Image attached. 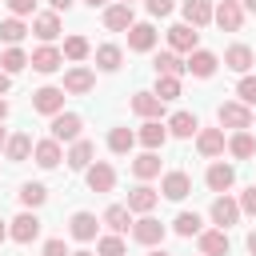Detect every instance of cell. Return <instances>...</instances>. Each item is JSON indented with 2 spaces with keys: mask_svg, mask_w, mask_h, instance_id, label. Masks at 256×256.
I'll return each mask as SVG.
<instances>
[{
  "mask_svg": "<svg viewBox=\"0 0 256 256\" xmlns=\"http://www.w3.org/2000/svg\"><path fill=\"white\" fill-rule=\"evenodd\" d=\"M216 120H220V128H232V132H248V128H252V112H248V104H240V100L220 104V108H216Z\"/></svg>",
  "mask_w": 256,
  "mask_h": 256,
  "instance_id": "6da1fadb",
  "label": "cell"
},
{
  "mask_svg": "<svg viewBox=\"0 0 256 256\" xmlns=\"http://www.w3.org/2000/svg\"><path fill=\"white\" fill-rule=\"evenodd\" d=\"M32 108H36L40 116H60V112H64V88H56V84L36 88V92H32Z\"/></svg>",
  "mask_w": 256,
  "mask_h": 256,
  "instance_id": "7a4b0ae2",
  "label": "cell"
},
{
  "mask_svg": "<svg viewBox=\"0 0 256 256\" xmlns=\"http://www.w3.org/2000/svg\"><path fill=\"white\" fill-rule=\"evenodd\" d=\"M208 216H212V224H220V228L228 232V228H232V224H236V220H240L244 212H240V200H232V196L224 192V196H216V200H212Z\"/></svg>",
  "mask_w": 256,
  "mask_h": 256,
  "instance_id": "3957f363",
  "label": "cell"
},
{
  "mask_svg": "<svg viewBox=\"0 0 256 256\" xmlns=\"http://www.w3.org/2000/svg\"><path fill=\"white\" fill-rule=\"evenodd\" d=\"M212 24L224 28V32H240V24H244V8H240V0H220L216 12H212Z\"/></svg>",
  "mask_w": 256,
  "mask_h": 256,
  "instance_id": "277c9868",
  "label": "cell"
},
{
  "mask_svg": "<svg viewBox=\"0 0 256 256\" xmlns=\"http://www.w3.org/2000/svg\"><path fill=\"white\" fill-rule=\"evenodd\" d=\"M8 236H12L16 244H32V240L40 236V216H36V212H20L16 220H8Z\"/></svg>",
  "mask_w": 256,
  "mask_h": 256,
  "instance_id": "5b68a950",
  "label": "cell"
},
{
  "mask_svg": "<svg viewBox=\"0 0 256 256\" xmlns=\"http://www.w3.org/2000/svg\"><path fill=\"white\" fill-rule=\"evenodd\" d=\"M80 128H84V120L76 116V112H60V116H52V140H68V144H76L80 140Z\"/></svg>",
  "mask_w": 256,
  "mask_h": 256,
  "instance_id": "8992f818",
  "label": "cell"
},
{
  "mask_svg": "<svg viewBox=\"0 0 256 256\" xmlns=\"http://www.w3.org/2000/svg\"><path fill=\"white\" fill-rule=\"evenodd\" d=\"M84 180H88L92 192H112V188H116V168H112L108 160H96V164H88Z\"/></svg>",
  "mask_w": 256,
  "mask_h": 256,
  "instance_id": "52a82bcc",
  "label": "cell"
},
{
  "mask_svg": "<svg viewBox=\"0 0 256 256\" xmlns=\"http://www.w3.org/2000/svg\"><path fill=\"white\" fill-rule=\"evenodd\" d=\"M132 240L144 244V248H156V244L164 240V224H160L156 216H140V220L132 224Z\"/></svg>",
  "mask_w": 256,
  "mask_h": 256,
  "instance_id": "ba28073f",
  "label": "cell"
},
{
  "mask_svg": "<svg viewBox=\"0 0 256 256\" xmlns=\"http://www.w3.org/2000/svg\"><path fill=\"white\" fill-rule=\"evenodd\" d=\"M92 88H96L92 68L76 64V68H68V72H64V92H68V96H84V92H92Z\"/></svg>",
  "mask_w": 256,
  "mask_h": 256,
  "instance_id": "9c48e42d",
  "label": "cell"
},
{
  "mask_svg": "<svg viewBox=\"0 0 256 256\" xmlns=\"http://www.w3.org/2000/svg\"><path fill=\"white\" fill-rule=\"evenodd\" d=\"M28 64H32L36 72L52 76V72H56V68L64 64V52H60V48H52V44H40V48H36V52L28 56Z\"/></svg>",
  "mask_w": 256,
  "mask_h": 256,
  "instance_id": "30bf717a",
  "label": "cell"
},
{
  "mask_svg": "<svg viewBox=\"0 0 256 256\" xmlns=\"http://www.w3.org/2000/svg\"><path fill=\"white\" fill-rule=\"evenodd\" d=\"M204 180H208V188H212V192H220V196H224V192L236 184V168H232V164H224V160H216V164H208Z\"/></svg>",
  "mask_w": 256,
  "mask_h": 256,
  "instance_id": "8fae6325",
  "label": "cell"
},
{
  "mask_svg": "<svg viewBox=\"0 0 256 256\" xmlns=\"http://www.w3.org/2000/svg\"><path fill=\"white\" fill-rule=\"evenodd\" d=\"M168 44H172V52H196L200 48V36H196L192 24H172L168 28Z\"/></svg>",
  "mask_w": 256,
  "mask_h": 256,
  "instance_id": "7c38bea8",
  "label": "cell"
},
{
  "mask_svg": "<svg viewBox=\"0 0 256 256\" xmlns=\"http://www.w3.org/2000/svg\"><path fill=\"white\" fill-rule=\"evenodd\" d=\"M184 64H188V72H192L196 80H208V76L216 72V64H220V60H216V52L196 48V52H188V60H184Z\"/></svg>",
  "mask_w": 256,
  "mask_h": 256,
  "instance_id": "4fadbf2b",
  "label": "cell"
},
{
  "mask_svg": "<svg viewBox=\"0 0 256 256\" xmlns=\"http://www.w3.org/2000/svg\"><path fill=\"white\" fill-rule=\"evenodd\" d=\"M252 64H256V52H252L248 44H232V48L224 52V68H232V72H240V76H248Z\"/></svg>",
  "mask_w": 256,
  "mask_h": 256,
  "instance_id": "5bb4252c",
  "label": "cell"
},
{
  "mask_svg": "<svg viewBox=\"0 0 256 256\" xmlns=\"http://www.w3.org/2000/svg\"><path fill=\"white\" fill-rule=\"evenodd\" d=\"M132 112L144 116V120H160V116H164V100H160L156 92H136V96H132Z\"/></svg>",
  "mask_w": 256,
  "mask_h": 256,
  "instance_id": "9a60e30c",
  "label": "cell"
},
{
  "mask_svg": "<svg viewBox=\"0 0 256 256\" xmlns=\"http://www.w3.org/2000/svg\"><path fill=\"white\" fill-rule=\"evenodd\" d=\"M196 148H200V156H220V152L228 148L224 128H200V132H196Z\"/></svg>",
  "mask_w": 256,
  "mask_h": 256,
  "instance_id": "2e32d148",
  "label": "cell"
},
{
  "mask_svg": "<svg viewBox=\"0 0 256 256\" xmlns=\"http://www.w3.org/2000/svg\"><path fill=\"white\" fill-rule=\"evenodd\" d=\"M160 192L168 196V200H184L188 192H192V180H188V172H164V180H160Z\"/></svg>",
  "mask_w": 256,
  "mask_h": 256,
  "instance_id": "e0dca14e",
  "label": "cell"
},
{
  "mask_svg": "<svg viewBox=\"0 0 256 256\" xmlns=\"http://www.w3.org/2000/svg\"><path fill=\"white\" fill-rule=\"evenodd\" d=\"M100 224H108V228H112L116 236H124V232H128V228H132L136 220H132V208H128V204H112V208H104Z\"/></svg>",
  "mask_w": 256,
  "mask_h": 256,
  "instance_id": "ac0fdd59",
  "label": "cell"
},
{
  "mask_svg": "<svg viewBox=\"0 0 256 256\" xmlns=\"http://www.w3.org/2000/svg\"><path fill=\"white\" fill-rule=\"evenodd\" d=\"M212 12H216L212 0H184V24H192V28L212 24Z\"/></svg>",
  "mask_w": 256,
  "mask_h": 256,
  "instance_id": "d6986e66",
  "label": "cell"
},
{
  "mask_svg": "<svg viewBox=\"0 0 256 256\" xmlns=\"http://www.w3.org/2000/svg\"><path fill=\"white\" fill-rule=\"evenodd\" d=\"M136 20H132V8L128 4H108L104 8V28L108 32H128Z\"/></svg>",
  "mask_w": 256,
  "mask_h": 256,
  "instance_id": "ffe728a7",
  "label": "cell"
},
{
  "mask_svg": "<svg viewBox=\"0 0 256 256\" xmlns=\"http://www.w3.org/2000/svg\"><path fill=\"white\" fill-rule=\"evenodd\" d=\"M128 48L132 52H152L156 48V28L144 20V24H132L128 28Z\"/></svg>",
  "mask_w": 256,
  "mask_h": 256,
  "instance_id": "44dd1931",
  "label": "cell"
},
{
  "mask_svg": "<svg viewBox=\"0 0 256 256\" xmlns=\"http://www.w3.org/2000/svg\"><path fill=\"white\" fill-rule=\"evenodd\" d=\"M156 200H160V192H156V188H148V184H136V188L128 192V208H132V212H140V216H148V212L156 208Z\"/></svg>",
  "mask_w": 256,
  "mask_h": 256,
  "instance_id": "7402d4cb",
  "label": "cell"
},
{
  "mask_svg": "<svg viewBox=\"0 0 256 256\" xmlns=\"http://www.w3.org/2000/svg\"><path fill=\"white\" fill-rule=\"evenodd\" d=\"M32 32H36L44 44H52V40L60 36V12H40V16H32Z\"/></svg>",
  "mask_w": 256,
  "mask_h": 256,
  "instance_id": "603a6c76",
  "label": "cell"
},
{
  "mask_svg": "<svg viewBox=\"0 0 256 256\" xmlns=\"http://www.w3.org/2000/svg\"><path fill=\"white\" fill-rule=\"evenodd\" d=\"M32 148H36V140H32L28 132H16V136H8V148H4V156H8L12 164H24V160L32 156Z\"/></svg>",
  "mask_w": 256,
  "mask_h": 256,
  "instance_id": "cb8c5ba5",
  "label": "cell"
},
{
  "mask_svg": "<svg viewBox=\"0 0 256 256\" xmlns=\"http://www.w3.org/2000/svg\"><path fill=\"white\" fill-rule=\"evenodd\" d=\"M32 156H36V164L40 168H56L60 160H64V152H60V140H36V148H32Z\"/></svg>",
  "mask_w": 256,
  "mask_h": 256,
  "instance_id": "d4e9b609",
  "label": "cell"
},
{
  "mask_svg": "<svg viewBox=\"0 0 256 256\" xmlns=\"http://www.w3.org/2000/svg\"><path fill=\"white\" fill-rule=\"evenodd\" d=\"M92 156H96L92 140H76V144L68 148V156H64V160H68V168H76V172H88V164H96Z\"/></svg>",
  "mask_w": 256,
  "mask_h": 256,
  "instance_id": "484cf974",
  "label": "cell"
},
{
  "mask_svg": "<svg viewBox=\"0 0 256 256\" xmlns=\"http://www.w3.org/2000/svg\"><path fill=\"white\" fill-rule=\"evenodd\" d=\"M96 228H100V220L92 212H72V220H68V232L76 240H96Z\"/></svg>",
  "mask_w": 256,
  "mask_h": 256,
  "instance_id": "4316f807",
  "label": "cell"
},
{
  "mask_svg": "<svg viewBox=\"0 0 256 256\" xmlns=\"http://www.w3.org/2000/svg\"><path fill=\"white\" fill-rule=\"evenodd\" d=\"M200 256H228V232L224 228L200 232Z\"/></svg>",
  "mask_w": 256,
  "mask_h": 256,
  "instance_id": "83f0119b",
  "label": "cell"
},
{
  "mask_svg": "<svg viewBox=\"0 0 256 256\" xmlns=\"http://www.w3.org/2000/svg\"><path fill=\"white\" fill-rule=\"evenodd\" d=\"M152 68H156V76H184V72H188V64H184L176 52H156Z\"/></svg>",
  "mask_w": 256,
  "mask_h": 256,
  "instance_id": "f1b7e54d",
  "label": "cell"
},
{
  "mask_svg": "<svg viewBox=\"0 0 256 256\" xmlns=\"http://www.w3.org/2000/svg\"><path fill=\"white\" fill-rule=\"evenodd\" d=\"M168 132H172V136H180V140H188V136H196V132H200V120H196L192 112H172Z\"/></svg>",
  "mask_w": 256,
  "mask_h": 256,
  "instance_id": "f546056e",
  "label": "cell"
},
{
  "mask_svg": "<svg viewBox=\"0 0 256 256\" xmlns=\"http://www.w3.org/2000/svg\"><path fill=\"white\" fill-rule=\"evenodd\" d=\"M136 140H140L148 152H156V148H164V140H168V128H160V120H148V124L136 132Z\"/></svg>",
  "mask_w": 256,
  "mask_h": 256,
  "instance_id": "4dcf8cb0",
  "label": "cell"
},
{
  "mask_svg": "<svg viewBox=\"0 0 256 256\" xmlns=\"http://www.w3.org/2000/svg\"><path fill=\"white\" fill-rule=\"evenodd\" d=\"M228 152H232L236 160H252V156H256V136H252V132H232V136H228Z\"/></svg>",
  "mask_w": 256,
  "mask_h": 256,
  "instance_id": "1f68e13d",
  "label": "cell"
},
{
  "mask_svg": "<svg viewBox=\"0 0 256 256\" xmlns=\"http://www.w3.org/2000/svg\"><path fill=\"white\" fill-rule=\"evenodd\" d=\"M132 176L144 184V180H152V176H160V156L156 152H144V156H136L132 160Z\"/></svg>",
  "mask_w": 256,
  "mask_h": 256,
  "instance_id": "d6a6232c",
  "label": "cell"
},
{
  "mask_svg": "<svg viewBox=\"0 0 256 256\" xmlns=\"http://www.w3.org/2000/svg\"><path fill=\"white\" fill-rule=\"evenodd\" d=\"M120 60H124L120 44H100V48H96V68H100V72H116Z\"/></svg>",
  "mask_w": 256,
  "mask_h": 256,
  "instance_id": "836d02e7",
  "label": "cell"
},
{
  "mask_svg": "<svg viewBox=\"0 0 256 256\" xmlns=\"http://www.w3.org/2000/svg\"><path fill=\"white\" fill-rule=\"evenodd\" d=\"M24 36H28V28H24V20H20V16H8V20H0V40H4L8 48H16Z\"/></svg>",
  "mask_w": 256,
  "mask_h": 256,
  "instance_id": "e575fe53",
  "label": "cell"
},
{
  "mask_svg": "<svg viewBox=\"0 0 256 256\" xmlns=\"http://www.w3.org/2000/svg\"><path fill=\"white\" fill-rule=\"evenodd\" d=\"M132 144H136V132H132V128H112V132H108V148H112L116 156L132 152Z\"/></svg>",
  "mask_w": 256,
  "mask_h": 256,
  "instance_id": "d590c367",
  "label": "cell"
},
{
  "mask_svg": "<svg viewBox=\"0 0 256 256\" xmlns=\"http://www.w3.org/2000/svg\"><path fill=\"white\" fill-rule=\"evenodd\" d=\"M44 200H48V188H44V184H36V180H28V184L20 188V204H24L28 212H32V208H40Z\"/></svg>",
  "mask_w": 256,
  "mask_h": 256,
  "instance_id": "8d00e7d4",
  "label": "cell"
},
{
  "mask_svg": "<svg viewBox=\"0 0 256 256\" xmlns=\"http://www.w3.org/2000/svg\"><path fill=\"white\" fill-rule=\"evenodd\" d=\"M60 52H64V60H76V64H80V60H88V56H92V48H88V40H84V36H68V40H64V48H60Z\"/></svg>",
  "mask_w": 256,
  "mask_h": 256,
  "instance_id": "74e56055",
  "label": "cell"
},
{
  "mask_svg": "<svg viewBox=\"0 0 256 256\" xmlns=\"http://www.w3.org/2000/svg\"><path fill=\"white\" fill-rule=\"evenodd\" d=\"M200 224H204V220H200L196 212H180V216L172 220V232H176V236H200Z\"/></svg>",
  "mask_w": 256,
  "mask_h": 256,
  "instance_id": "f35d334b",
  "label": "cell"
},
{
  "mask_svg": "<svg viewBox=\"0 0 256 256\" xmlns=\"http://www.w3.org/2000/svg\"><path fill=\"white\" fill-rule=\"evenodd\" d=\"M0 68H4L8 76H16L20 68H28V52H20V48H4V56H0Z\"/></svg>",
  "mask_w": 256,
  "mask_h": 256,
  "instance_id": "ab89813d",
  "label": "cell"
},
{
  "mask_svg": "<svg viewBox=\"0 0 256 256\" xmlns=\"http://www.w3.org/2000/svg\"><path fill=\"white\" fill-rule=\"evenodd\" d=\"M96 252L100 256H128V248H124V236H96Z\"/></svg>",
  "mask_w": 256,
  "mask_h": 256,
  "instance_id": "60d3db41",
  "label": "cell"
},
{
  "mask_svg": "<svg viewBox=\"0 0 256 256\" xmlns=\"http://www.w3.org/2000/svg\"><path fill=\"white\" fill-rule=\"evenodd\" d=\"M156 96L168 104V100H176L180 96V76H156Z\"/></svg>",
  "mask_w": 256,
  "mask_h": 256,
  "instance_id": "b9f144b4",
  "label": "cell"
},
{
  "mask_svg": "<svg viewBox=\"0 0 256 256\" xmlns=\"http://www.w3.org/2000/svg\"><path fill=\"white\" fill-rule=\"evenodd\" d=\"M236 96H240V104H256V76H240Z\"/></svg>",
  "mask_w": 256,
  "mask_h": 256,
  "instance_id": "7bdbcfd3",
  "label": "cell"
},
{
  "mask_svg": "<svg viewBox=\"0 0 256 256\" xmlns=\"http://www.w3.org/2000/svg\"><path fill=\"white\" fill-rule=\"evenodd\" d=\"M240 212H244V216H256V184L240 192Z\"/></svg>",
  "mask_w": 256,
  "mask_h": 256,
  "instance_id": "ee69618b",
  "label": "cell"
},
{
  "mask_svg": "<svg viewBox=\"0 0 256 256\" xmlns=\"http://www.w3.org/2000/svg\"><path fill=\"white\" fill-rule=\"evenodd\" d=\"M40 252H44V256H72L64 240H44V248H40Z\"/></svg>",
  "mask_w": 256,
  "mask_h": 256,
  "instance_id": "f6af8a7d",
  "label": "cell"
},
{
  "mask_svg": "<svg viewBox=\"0 0 256 256\" xmlns=\"http://www.w3.org/2000/svg\"><path fill=\"white\" fill-rule=\"evenodd\" d=\"M144 4H148V12H152V16H168V12L176 8L172 0H144Z\"/></svg>",
  "mask_w": 256,
  "mask_h": 256,
  "instance_id": "bcb514c9",
  "label": "cell"
},
{
  "mask_svg": "<svg viewBox=\"0 0 256 256\" xmlns=\"http://www.w3.org/2000/svg\"><path fill=\"white\" fill-rule=\"evenodd\" d=\"M8 8H12V16H28V12H36V0H8Z\"/></svg>",
  "mask_w": 256,
  "mask_h": 256,
  "instance_id": "7dc6e473",
  "label": "cell"
},
{
  "mask_svg": "<svg viewBox=\"0 0 256 256\" xmlns=\"http://www.w3.org/2000/svg\"><path fill=\"white\" fill-rule=\"evenodd\" d=\"M48 4H52V12H68L76 0H48Z\"/></svg>",
  "mask_w": 256,
  "mask_h": 256,
  "instance_id": "c3c4849f",
  "label": "cell"
},
{
  "mask_svg": "<svg viewBox=\"0 0 256 256\" xmlns=\"http://www.w3.org/2000/svg\"><path fill=\"white\" fill-rule=\"evenodd\" d=\"M8 88H12V76H8V72H4V68H0V96H4V92H8Z\"/></svg>",
  "mask_w": 256,
  "mask_h": 256,
  "instance_id": "681fc988",
  "label": "cell"
},
{
  "mask_svg": "<svg viewBox=\"0 0 256 256\" xmlns=\"http://www.w3.org/2000/svg\"><path fill=\"white\" fill-rule=\"evenodd\" d=\"M248 252H252V256H256V228H252V232H248Z\"/></svg>",
  "mask_w": 256,
  "mask_h": 256,
  "instance_id": "f907efd6",
  "label": "cell"
},
{
  "mask_svg": "<svg viewBox=\"0 0 256 256\" xmlns=\"http://www.w3.org/2000/svg\"><path fill=\"white\" fill-rule=\"evenodd\" d=\"M4 116H8V100L0 96V124H4Z\"/></svg>",
  "mask_w": 256,
  "mask_h": 256,
  "instance_id": "816d5d0a",
  "label": "cell"
},
{
  "mask_svg": "<svg viewBox=\"0 0 256 256\" xmlns=\"http://www.w3.org/2000/svg\"><path fill=\"white\" fill-rule=\"evenodd\" d=\"M240 8L244 12H256V0H240Z\"/></svg>",
  "mask_w": 256,
  "mask_h": 256,
  "instance_id": "f5cc1de1",
  "label": "cell"
},
{
  "mask_svg": "<svg viewBox=\"0 0 256 256\" xmlns=\"http://www.w3.org/2000/svg\"><path fill=\"white\" fill-rule=\"evenodd\" d=\"M88 8H108V0H84Z\"/></svg>",
  "mask_w": 256,
  "mask_h": 256,
  "instance_id": "db71d44e",
  "label": "cell"
},
{
  "mask_svg": "<svg viewBox=\"0 0 256 256\" xmlns=\"http://www.w3.org/2000/svg\"><path fill=\"white\" fill-rule=\"evenodd\" d=\"M4 148H8V132L0 128V152H4Z\"/></svg>",
  "mask_w": 256,
  "mask_h": 256,
  "instance_id": "11a10c76",
  "label": "cell"
},
{
  "mask_svg": "<svg viewBox=\"0 0 256 256\" xmlns=\"http://www.w3.org/2000/svg\"><path fill=\"white\" fill-rule=\"evenodd\" d=\"M4 240H8V224L0 220V244H4Z\"/></svg>",
  "mask_w": 256,
  "mask_h": 256,
  "instance_id": "9f6ffc18",
  "label": "cell"
},
{
  "mask_svg": "<svg viewBox=\"0 0 256 256\" xmlns=\"http://www.w3.org/2000/svg\"><path fill=\"white\" fill-rule=\"evenodd\" d=\"M148 256H168V252H164V248H152V252H148Z\"/></svg>",
  "mask_w": 256,
  "mask_h": 256,
  "instance_id": "6f0895ef",
  "label": "cell"
},
{
  "mask_svg": "<svg viewBox=\"0 0 256 256\" xmlns=\"http://www.w3.org/2000/svg\"><path fill=\"white\" fill-rule=\"evenodd\" d=\"M72 256H92V252H88V248H80V252H72Z\"/></svg>",
  "mask_w": 256,
  "mask_h": 256,
  "instance_id": "680465c9",
  "label": "cell"
},
{
  "mask_svg": "<svg viewBox=\"0 0 256 256\" xmlns=\"http://www.w3.org/2000/svg\"><path fill=\"white\" fill-rule=\"evenodd\" d=\"M120 4H128V8H132V4H136V0H120Z\"/></svg>",
  "mask_w": 256,
  "mask_h": 256,
  "instance_id": "91938a15",
  "label": "cell"
}]
</instances>
